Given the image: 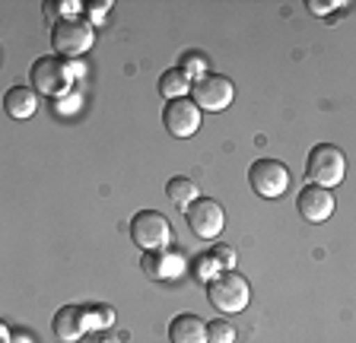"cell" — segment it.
I'll return each instance as SVG.
<instances>
[{"instance_id": "6da1fadb", "label": "cell", "mask_w": 356, "mask_h": 343, "mask_svg": "<svg viewBox=\"0 0 356 343\" xmlns=\"http://www.w3.org/2000/svg\"><path fill=\"white\" fill-rule=\"evenodd\" d=\"M305 175H309L312 185L337 187L343 181V175H347L343 149L334 147V143H315L309 149V159H305Z\"/></svg>"}, {"instance_id": "7a4b0ae2", "label": "cell", "mask_w": 356, "mask_h": 343, "mask_svg": "<svg viewBox=\"0 0 356 343\" xmlns=\"http://www.w3.org/2000/svg\"><path fill=\"white\" fill-rule=\"evenodd\" d=\"M207 299L213 302L216 312L222 315H236L248 306V299H252V286L245 280L238 270H222L216 280H210L207 286Z\"/></svg>"}, {"instance_id": "3957f363", "label": "cell", "mask_w": 356, "mask_h": 343, "mask_svg": "<svg viewBox=\"0 0 356 343\" xmlns=\"http://www.w3.org/2000/svg\"><path fill=\"white\" fill-rule=\"evenodd\" d=\"M131 239L143 251H165L172 242V226L159 210H140L131 217Z\"/></svg>"}, {"instance_id": "277c9868", "label": "cell", "mask_w": 356, "mask_h": 343, "mask_svg": "<svg viewBox=\"0 0 356 343\" xmlns=\"http://www.w3.org/2000/svg\"><path fill=\"white\" fill-rule=\"evenodd\" d=\"M74 83V67L67 64L64 58H54V54H44L32 64V90L44 92V96H64Z\"/></svg>"}, {"instance_id": "5b68a950", "label": "cell", "mask_w": 356, "mask_h": 343, "mask_svg": "<svg viewBox=\"0 0 356 343\" xmlns=\"http://www.w3.org/2000/svg\"><path fill=\"white\" fill-rule=\"evenodd\" d=\"M51 45L58 54L64 58H80L92 48V26L80 16H70V19H58L51 26Z\"/></svg>"}, {"instance_id": "8992f818", "label": "cell", "mask_w": 356, "mask_h": 343, "mask_svg": "<svg viewBox=\"0 0 356 343\" xmlns=\"http://www.w3.org/2000/svg\"><path fill=\"white\" fill-rule=\"evenodd\" d=\"M248 185H252L254 194L267 197V201L283 197L289 187V169L280 159H254L248 165Z\"/></svg>"}, {"instance_id": "52a82bcc", "label": "cell", "mask_w": 356, "mask_h": 343, "mask_svg": "<svg viewBox=\"0 0 356 343\" xmlns=\"http://www.w3.org/2000/svg\"><path fill=\"white\" fill-rule=\"evenodd\" d=\"M191 96L200 112H226L232 105V99H236V86H232L229 76L222 74H204L194 80Z\"/></svg>"}, {"instance_id": "ba28073f", "label": "cell", "mask_w": 356, "mask_h": 343, "mask_svg": "<svg viewBox=\"0 0 356 343\" xmlns=\"http://www.w3.org/2000/svg\"><path fill=\"white\" fill-rule=\"evenodd\" d=\"M185 219L197 239L210 242V239H216L222 232V226H226V210L216 201H210V197H200V201H194L191 207L185 210Z\"/></svg>"}, {"instance_id": "9c48e42d", "label": "cell", "mask_w": 356, "mask_h": 343, "mask_svg": "<svg viewBox=\"0 0 356 343\" xmlns=\"http://www.w3.org/2000/svg\"><path fill=\"white\" fill-rule=\"evenodd\" d=\"M200 108L194 99H172L169 105L163 108V124L172 137L185 140V137H194L200 131Z\"/></svg>"}, {"instance_id": "30bf717a", "label": "cell", "mask_w": 356, "mask_h": 343, "mask_svg": "<svg viewBox=\"0 0 356 343\" xmlns=\"http://www.w3.org/2000/svg\"><path fill=\"white\" fill-rule=\"evenodd\" d=\"M296 210L299 217L305 223H325L327 217H334V194L331 187H321V185H305L296 197Z\"/></svg>"}, {"instance_id": "8fae6325", "label": "cell", "mask_w": 356, "mask_h": 343, "mask_svg": "<svg viewBox=\"0 0 356 343\" xmlns=\"http://www.w3.org/2000/svg\"><path fill=\"white\" fill-rule=\"evenodd\" d=\"M143 270H147L149 280H175L185 270V261H181V254H172L169 248L165 251H147Z\"/></svg>"}, {"instance_id": "7c38bea8", "label": "cell", "mask_w": 356, "mask_h": 343, "mask_svg": "<svg viewBox=\"0 0 356 343\" xmlns=\"http://www.w3.org/2000/svg\"><path fill=\"white\" fill-rule=\"evenodd\" d=\"M169 343H207V324L191 312H181L169 324Z\"/></svg>"}, {"instance_id": "4fadbf2b", "label": "cell", "mask_w": 356, "mask_h": 343, "mask_svg": "<svg viewBox=\"0 0 356 343\" xmlns=\"http://www.w3.org/2000/svg\"><path fill=\"white\" fill-rule=\"evenodd\" d=\"M86 331V312L80 306H64L54 312V337L64 343L80 340V334Z\"/></svg>"}, {"instance_id": "5bb4252c", "label": "cell", "mask_w": 356, "mask_h": 343, "mask_svg": "<svg viewBox=\"0 0 356 343\" xmlns=\"http://www.w3.org/2000/svg\"><path fill=\"white\" fill-rule=\"evenodd\" d=\"M3 108H7L10 118L26 121L38 112V92L29 86H10L7 96H3Z\"/></svg>"}, {"instance_id": "9a60e30c", "label": "cell", "mask_w": 356, "mask_h": 343, "mask_svg": "<svg viewBox=\"0 0 356 343\" xmlns=\"http://www.w3.org/2000/svg\"><path fill=\"white\" fill-rule=\"evenodd\" d=\"M191 74H185V67H169L163 76H159V92H163L165 99H188V92H191Z\"/></svg>"}, {"instance_id": "2e32d148", "label": "cell", "mask_w": 356, "mask_h": 343, "mask_svg": "<svg viewBox=\"0 0 356 343\" xmlns=\"http://www.w3.org/2000/svg\"><path fill=\"white\" fill-rule=\"evenodd\" d=\"M165 194H169V201L175 203L178 210H188L194 201H200L197 185H194L191 178H185V175H175V178H169V185H165Z\"/></svg>"}, {"instance_id": "e0dca14e", "label": "cell", "mask_w": 356, "mask_h": 343, "mask_svg": "<svg viewBox=\"0 0 356 343\" xmlns=\"http://www.w3.org/2000/svg\"><path fill=\"white\" fill-rule=\"evenodd\" d=\"M207 343H236V328L226 318H213L207 324Z\"/></svg>"}, {"instance_id": "ac0fdd59", "label": "cell", "mask_w": 356, "mask_h": 343, "mask_svg": "<svg viewBox=\"0 0 356 343\" xmlns=\"http://www.w3.org/2000/svg\"><path fill=\"white\" fill-rule=\"evenodd\" d=\"M210 254H213V261L220 264V270H236V261H238V254L232 245H222V242H216L213 248H210Z\"/></svg>"}, {"instance_id": "d6986e66", "label": "cell", "mask_w": 356, "mask_h": 343, "mask_svg": "<svg viewBox=\"0 0 356 343\" xmlns=\"http://www.w3.org/2000/svg\"><path fill=\"white\" fill-rule=\"evenodd\" d=\"M220 274H222V270H220V264L213 261V254H200V258H197V280H204V283H207V280H216Z\"/></svg>"}, {"instance_id": "ffe728a7", "label": "cell", "mask_w": 356, "mask_h": 343, "mask_svg": "<svg viewBox=\"0 0 356 343\" xmlns=\"http://www.w3.org/2000/svg\"><path fill=\"white\" fill-rule=\"evenodd\" d=\"M83 10L89 13V19H92V23H105V16H108L111 3H83Z\"/></svg>"}, {"instance_id": "44dd1931", "label": "cell", "mask_w": 356, "mask_h": 343, "mask_svg": "<svg viewBox=\"0 0 356 343\" xmlns=\"http://www.w3.org/2000/svg\"><path fill=\"white\" fill-rule=\"evenodd\" d=\"M305 7H309L315 16H325V13H331V10H337L341 3H334V0H325V3H318V0H305Z\"/></svg>"}, {"instance_id": "7402d4cb", "label": "cell", "mask_w": 356, "mask_h": 343, "mask_svg": "<svg viewBox=\"0 0 356 343\" xmlns=\"http://www.w3.org/2000/svg\"><path fill=\"white\" fill-rule=\"evenodd\" d=\"M10 343H35V337H32V334H26V331H16V334H13V340H10Z\"/></svg>"}]
</instances>
